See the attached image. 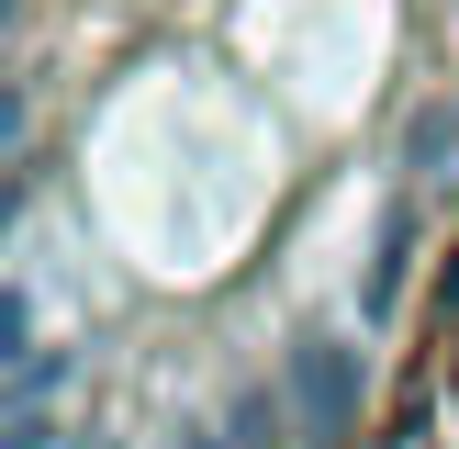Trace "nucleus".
<instances>
[{
    "instance_id": "nucleus-4",
    "label": "nucleus",
    "mask_w": 459,
    "mask_h": 449,
    "mask_svg": "<svg viewBox=\"0 0 459 449\" xmlns=\"http://www.w3.org/2000/svg\"><path fill=\"white\" fill-rule=\"evenodd\" d=\"M281 393H236V404H224V416H213V449H291L281 438Z\"/></svg>"
},
{
    "instance_id": "nucleus-1",
    "label": "nucleus",
    "mask_w": 459,
    "mask_h": 449,
    "mask_svg": "<svg viewBox=\"0 0 459 449\" xmlns=\"http://www.w3.org/2000/svg\"><path fill=\"white\" fill-rule=\"evenodd\" d=\"M359 404H370V348L303 326V337H291V359H281V416H291V438L348 449V438H359Z\"/></svg>"
},
{
    "instance_id": "nucleus-5",
    "label": "nucleus",
    "mask_w": 459,
    "mask_h": 449,
    "mask_svg": "<svg viewBox=\"0 0 459 449\" xmlns=\"http://www.w3.org/2000/svg\"><path fill=\"white\" fill-rule=\"evenodd\" d=\"M45 393H56V359H45V371L22 382V404H12V416H0V449H34V404H45Z\"/></svg>"
},
{
    "instance_id": "nucleus-2",
    "label": "nucleus",
    "mask_w": 459,
    "mask_h": 449,
    "mask_svg": "<svg viewBox=\"0 0 459 449\" xmlns=\"http://www.w3.org/2000/svg\"><path fill=\"white\" fill-rule=\"evenodd\" d=\"M415 202H381V224H370V269H359V314H370V326H393V304H403V259H415Z\"/></svg>"
},
{
    "instance_id": "nucleus-7",
    "label": "nucleus",
    "mask_w": 459,
    "mask_h": 449,
    "mask_svg": "<svg viewBox=\"0 0 459 449\" xmlns=\"http://www.w3.org/2000/svg\"><path fill=\"white\" fill-rule=\"evenodd\" d=\"M22 326H34V314H22V304H12V292H0V359H12V348H22Z\"/></svg>"
},
{
    "instance_id": "nucleus-10",
    "label": "nucleus",
    "mask_w": 459,
    "mask_h": 449,
    "mask_svg": "<svg viewBox=\"0 0 459 449\" xmlns=\"http://www.w3.org/2000/svg\"><path fill=\"white\" fill-rule=\"evenodd\" d=\"M12 12H22V0H0V34H12Z\"/></svg>"
},
{
    "instance_id": "nucleus-8",
    "label": "nucleus",
    "mask_w": 459,
    "mask_h": 449,
    "mask_svg": "<svg viewBox=\"0 0 459 449\" xmlns=\"http://www.w3.org/2000/svg\"><path fill=\"white\" fill-rule=\"evenodd\" d=\"M437 314H448V337H459V259H448V281H437Z\"/></svg>"
},
{
    "instance_id": "nucleus-6",
    "label": "nucleus",
    "mask_w": 459,
    "mask_h": 449,
    "mask_svg": "<svg viewBox=\"0 0 459 449\" xmlns=\"http://www.w3.org/2000/svg\"><path fill=\"white\" fill-rule=\"evenodd\" d=\"M12 146H22V90H0V180H12Z\"/></svg>"
},
{
    "instance_id": "nucleus-9",
    "label": "nucleus",
    "mask_w": 459,
    "mask_h": 449,
    "mask_svg": "<svg viewBox=\"0 0 459 449\" xmlns=\"http://www.w3.org/2000/svg\"><path fill=\"white\" fill-rule=\"evenodd\" d=\"M12 214H22V180H0V224H12Z\"/></svg>"
},
{
    "instance_id": "nucleus-3",
    "label": "nucleus",
    "mask_w": 459,
    "mask_h": 449,
    "mask_svg": "<svg viewBox=\"0 0 459 449\" xmlns=\"http://www.w3.org/2000/svg\"><path fill=\"white\" fill-rule=\"evenodd\" d=\"M403 169L415 180H459V101H426L403 124Z\"/></svg>"
}]
</instances>
